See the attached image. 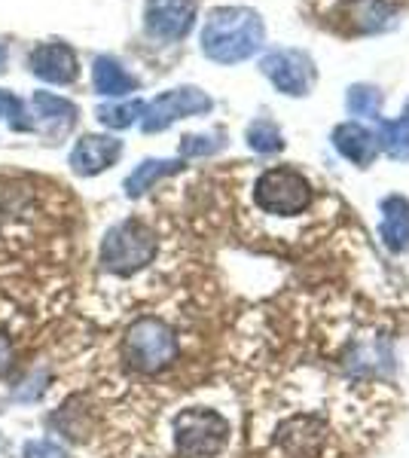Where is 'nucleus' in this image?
Returning a JSON list of instances; mask_svg holds the SVG:
<instances>
[{"label": "nucleus", "mask_w": 409, "mask_h": 458, "mask_svg": "<svg viewBox=\"0 0 409 458\" xmlns=\"http://www.w3.org/2000/svg\"><path fill=\"white\" fill-rule=\"evenodd\" d=\"M260 43H263V21L244 6L214 10L202 28V53L220 64L244 62L257 53Z\"/></svg>", "instance_id": "f257e3e1"}, {"label": "nucleus", "mask_w": 409, "mask_h": 458, "mask_svg": "<svg viewBox=\"0 0 409 458\" xmlns=\"http://www.w3.org/2000/svg\"><path fill=\"white\" fill-rule=\"evenodd\" d=\"M123 358L138 373H162L177 360V336L159 318H141L123 339Z\"/></svg>", "instance_id": "f03ea898"}, {"label": "nucleus", "mask_w": 409, "mask_h": 458, "mask_svg": "<svg viewBox=\"0 0 409 458\" xmlns=\"http://www.w3.org/2000/svg\"><path fill=\"white\" fill-rule=\"evenodd\" d=\"M156 257V233L144 220L132 217L107 229L101 242V266L114 276H135Z\"/></svg>", "instance_id": "7ed1b4c3"}, {"label": "nucleus", "mask_w": 409, "mask_h": 458, "mask_svg": "<svg viewBox=\"0 0 409 458\" xmlns=\"http://www.w3.org/2000/svg\"><path fill=\"white\" fill-rule=\"evenodd\" d=\"M311 183L309 177L296 168H269L257 177L254 183V202L263 208L266 214H275V217H296L311 205Z\"/></svg>", "instance_id": "20e7f679"}, {"label": "nucleus", "mask_w": 409, "mask_h": 458, "mask_svg": "<svg viewBox=\"0 0 409 458\" xmlns=\"http://www.w3.org/2000/svg\"><path fill=\"white\" fill-rule=\"evenodd\" d=\"M229 425L211 410H183L175 419V446L183 458H211L226 446Z\"/></svg>", "instance_id": "39448f33"}, {"label": "nucleus", "mask_w": 409, "mask_h": 458, "mask_svg": "<svg viewBox=\"0 0 409 458\" xmlns=\"http://www.w3.org/2000/svg\"><path fill=\"white\" fill-rule=\"evenodd\" d=\"M211 110V98L202 92V89L192 86H181L171 89V92H162L153 105L144 107V131H162L168 129L175 120H183V116L192 114H208Z\"/></svg>", "instance_id": "423d86ee"}, {"label": "nucleus", "mask_w": 409, "mask_h": 458, "mask_svg": "<svg viewBox=\"0 0 409 458\" xmlns=\"http://www.w3.org/2000/svg\"><path fill=\"white\" fill-rule=\"evenodd\" d=\"M260 68L275 83V89L285 95H306L311 89V80H315L311 62L302 53H294V49H275L260 62Z\"/></svg>", "instance_id": "0eeeda50"}, {"label": "nucleus", "mask_w": 409, "mask_h": 458, "mask_svg": "<svg viewBox=\"0 0 409 458\" xmlns=\"http://www.w3.org/2000/svg\"><path fill=\"white\" fill-rule=\"evenodd\" d=\"M196 21V0H147L144 25L159 40H181Z\"/></svg>", "instance_id": "6e6552de"}, {"label": "nucleus", "mask_w": 409, "mask_h": 458, "mask_svg": "<svg viewBox=\"0 0 409 458\" xmlns=\"http://www.w3.org/2000/svg\"><path fill=\"white\" fill-rule=\"evenodd\" d=\"M28 64L43 83L68 86L77 80V55L68 43H40L28 58Z\"/></svg>", "instance_id": "1a4fd4ad"}, {"label": "nucleus", "mask_w": 409, "mask_h": 458, "mask_svg": "<svg viewBox=\"0 0 409 458\" xmlns=\"http://www.w3.org/2000/svg\"><path fill=\"white\" fill-rule=\"evenodd\" d=\"M123 153V141L110 135H83L71 150V168L83 177H92L110 168Z\"/></svg>", "instance_id": "9d476101"}, {"label": "nucleus", "mask_w": 409, "mask_h": 458, "mask_svg": "<svg viewBox=\"0 0 409 458\" xmlns=\"http://www.w3.org/2000/svg\"><path fill=\"white\" fill-rule=\"evenodd\" d=\"M333 141H337L342 157L358 162V165H367V162H373V157L379 153V138L370 135V131L363 129V125H358V123L339 125V129L333 131Z\"/></svg>", "instance_id": "9b49d317"}, {"label": "nucleus", "mask_w": 409, "mask_h": 458, "mask_svg": "<svg viewBox=\"0 0 409 458\" xmlns=\"http://www.w3.org/2000/svg\"><path fill=\"white\" fill-rule=\"evenodd\" d=\"M34 114L40 116L43 123L49 125V138H58L77 123V107L71 101L58 98V95H49V92H37L34 95Z\"/></svg>", "instance_id": "f8f14e48"}, {"label": "nucleus", "mask_w": 409, "mask_h": 458, "mask_svg": "<svg viewBox=\"0 0 409 458\" xmlns=\"http://www.w3.org/2000/svg\"><path fill=\"white\" fill-rule=\"evenodd\" d=\"M92 80H95V92L98 95H125V92H135L138 89V80L132 77V73H125L120 64L107 55L95 58Z\"/></svg>", "instance_id": "ddd939ff"}, {"label": "nucleus", "mask_w": 409, "mask_h": 458, "mask_svg": "<svg viewBox=\"0 0 409 458\" xmlns=\"http://www.w3.org/2000/svg\"><path fill=\"white\" fill-rule=\"evenodd\" d=\"M382 214H385V220H382L385 242L397 250H406L409 248V205L404 199L394 196L382 205Z\"/></svg>", "instance_id": "4468645a"}, {"label": "nucleus", "mask_w": 409, "mask_h": 458, "mask_svg": "<svg viewBox=\"0 0 409 458\" xmlns=\"http://www.w3.org/2000/svg\"><path fill=\"white\" fill-rule=\"evenodd\" d=\"M177 168H181V162H171V159H147V162H141L135 172L129 174V181H125V193H129L132 199L144 196L147 190L153 187V183H159L162 177L175 174Z\"/></svg>", "instance_id": "2eb2a0df"}, {"label": "nucleus", "mask_w": 409, "mask_h": 458, "mask_svg": "<svg viewBox=\"0 0 409 458\" xmlns=\"http://www.w3.org/2000/svg\"><path fill=\"white\" fill-rule=\"evenodd\" d=\"M379 144H382L394 159H409V107L400 120L382 123V138H379Z\"/></svg>", "instance_id": "dca6fc26"}, {"label": "nucleus", "mask_w": 409, "mask_h": 458, "mask_svg": "<svg viewBox=\"0 0 409 458\" xmlns=\"http://www.w3.org/2000/svg\"><path fill=\"white\" fill-rule=\"evenodd\" d=\"M141 114H144V101H125V105L98 107V120L104 125H110V129H129Z\"/></svg>", "instance_id": "f3484780"}, {"label": "nucleus", "mask_w": 409, "mask_h": 458, "mask_svg": "<svg viewBox=\"0 0 409 458\" xmlns=\"http://www.w3.org/2000/svg\"><path fill=\"white\" fill-rule=\"evenodd\" d=\"M379 107H382V95L370 86H352L348 89V110L354 116H370L376 120L379 116Z\"/></svg>", "instance_id": "a211bd4d"}, {"label": "nucleus", "mask_w": 409, "mask_h": 458, "mask_svg": "<svg viewBox=\"0 0 409 458\" xmlns=\"http://www.w3.org/2000/svg\"><path fill=\"white\" fill-rule=\"evenodd\" d=\"M248 141L260 153H272V150H281V131L275 129L269 120H260L248 129Z\"/></svg>", "instance_id": "6ab92c4d"}, {"label": "nucleus", "mask_w": 409, "mask_h": 458, "mask_svg": "<svg viewBox=\"0 0 409 458\" xmlns=\"http://www.w3.org/2000/svg\"><path fill=\"white\" fill-rule=\"evenodd\" d=\"M0 116H10V125L16 131L21 129H34V123L28 120V114H25V105H21L19 98H13L10 92H0Z\"/></svg>", "instance_id": "aec40b11"}, {"label": "nucleus", "mask_w": 409, "mask_h": 458, "mask_svg": "<svg viewBox=\"0 0 409 458\" xmlns=\"http://www.w3.org/2000/svg\"><path fill=\"white\" fill-rule=\"evenodd\" d=\"M21 455L25 458H68V453L52 440H28L25 449H21Z\"/></svg>", "instance_id": "412c9836"}, {"label": "nucleus", "mask_w": 409, "mask_h": 458, "mask_svg": "<svg viewBox=\"0 0 409 458\" xmlns=\"http://www.w3.org/2000/svg\"><path fill=\"white\" fill-rule=\"evenodd\" d=\"M220 147V141L214 138H205V135H187L181 144V153L183 157H205V153H214Z\"/></svg>", "instance_id": "4be33fe9"}, {"label": "nucleus", "mask_w": 409, "mask_h": 458, "mask_svg": "<svg viewBox=\"0 0 409 458\" xmlns=\"http://www.w3.org/2000/svg\"><path fill=\"white\" fill-rule=\"evenodd\" d=\"M16 364V345H13L10 336L0 334V376H6Z\"/></svg>", "instance_id": "5701e85b"}, {"label": "nucleus", "mask_w": 409, "mask_h": 458, "mask_svg": "<svg viewBox=\"0 0 409 458\" xmlns=\"http://www.w3.org/2000/svg\"><path fill=\"white\" fill-rule=\"evenodd\" d=\"M4 68H6V47L0 43V71H4Z\"/></svg>", "instance_id": "b1692460"}]
</instances>
